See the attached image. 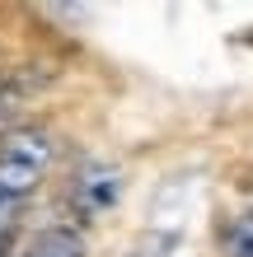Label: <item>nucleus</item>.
Segmentation results:
<instances>
[{
    "mask_svg": "<svg viewBox=\"0 0 253 257\" xmlns=\"http://www.w3.org/2000/svg\"><path fill=\"white\" fill-rule=\"evenodd\" d=\"M52 136L38 126H19L0 136V238L24 210V201L42 187V178L52 169Z\"/></svg>",
    "mask_w": 253,
    "mask_h": 257,
    "instance_id": "obj_1",
    "label": "nucleus"
},
{
    "mask_svg": "<svg viewBox=\"0 0 253 257\" xmlns=\"http://www.w3.org/2000/svg\"><path fill=\"white\" fill-rule=\"evenodd\" d=\"M117 196H122V178H117V169H108V164H89L75 183H70V201H75V210L85 220L103 215L108 206H117Z\"/></svg>",
    "mask_w": 253,
    "mask_h": 257,
    "instance_id": "obj_2",
    "label": "nucleus"
},
{
    "mask_svg": "<svg viewBox=\"0 0 253 257\" xmlns=\"http://www.w3.org/2000/svg\"><path fill=\"white\" fill-rule=\"evenodd\" d=\"M10 257H85V238L70 224H42L24 238Z\"/></svg>",
    "mask_w": 253,
    "mask_h": 257,
    "instance_id": "obj_3",
    "label": "nucleus"
},
{
    "mask_svg": "<svg viewBox=\"0 0 253 257\" xmlns=\"http://www.w3.org/2000/svg\"><path fill=\"white\" fill-rule=\"evenodd\" d=\"M225 248L230 257H253V210H244L225 224Z\"/></svg>",
    "mask_w": 253,
    "mask_h": 257,
    "instance_id": "obj_4",
    "label": "nucleus"
},
{
    "mask_svg": "<svg viewBox=\"0 0 253 257\" xmlns=\"http://www.w3.org/2000/svg\"><path fill=\"white\" fill-rule=\"evenodd\" d=\"M131 257H174V243L169 238H145V248H136Z\"/></svg>",
    "mask_w": 253,
    "mask_h": 257,
    "instance_id": "obj_5",
    "label": "nucleus"
},
{
    "mask_svg": "<svg viewBox=\"0 0 253 257\" xmlns=\"http://www.w3.org/2000/svg\"><path fill=\"white\" fill-rule=\"evenodd\" d=\"M0 257H10V252H5V238H0Z\"/></svg>",
    "mask_w": 253,
    "mask_h": 257,
    "instance_id": "obj_6",
    "label": "nucleus"
}]
</instances>
